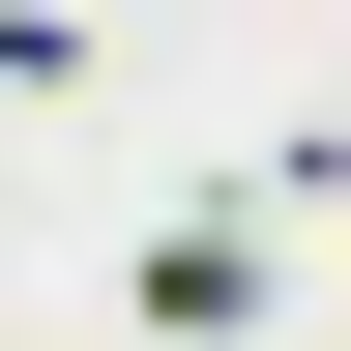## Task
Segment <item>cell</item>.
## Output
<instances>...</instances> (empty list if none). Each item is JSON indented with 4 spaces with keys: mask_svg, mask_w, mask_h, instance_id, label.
<instances>
[{
    "mask_svg": "<svg viewBox=\"0 0 351 351\" xmlns=\"http://www.w3.org/2000/svg\"><path fill=\"white\" fill-rule=\"evenodd\" d=\"M263 322V205H176V234H147V351H234Z\"/></svg>",
    "mask_w": 351,
    "mask_h": 351,
    "instance_id": "1",
    "label": "cell"
}]
</instances>
